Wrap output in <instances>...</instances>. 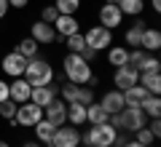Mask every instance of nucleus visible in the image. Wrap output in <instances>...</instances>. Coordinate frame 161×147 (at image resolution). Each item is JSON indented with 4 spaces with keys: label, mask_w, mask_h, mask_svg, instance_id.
I'll return each instance as SVG.
<instances>
[{
    "label": "nucleus",
    "mask_w": 161,
    "mask_h": 147,
    "mask_svg": "<svg viewBox=\"0 0 161 147\" xmlns=\"http://www.w3.org/2000/svg\"><path fill=\"white\" fill-rule=\"evenodd\" d=\"M145 126H148V131L156 136V139L161 136V120H158V118H150V123H145Z\"/></svg>",
    "instance_id": "e433bc0d"
},
{
    "label": "nucleus",
    "mask_w": 161,
    "mask_h": 147,
    "mask_svg": "<svg viewBox=\"0 0 161 147\" xmlns=\"http://www.w3.org/2000/svg\"><path fill=\"white\" fill-rule=\"evenodd\" d=\"M8 13V0H0V19Z\"/></svg>",
    "instance_id": "a19ab883"
},
{
    "label": "nucleus",
    "mask_w": 161,
    "mask_h": 147,
    "mask_svg": "<svg viewBox=\"0 0 161 147\" xmlns=\"http://www.w3.org/2000/svg\"><path fill=\"white\" fill-rule=\"evenodd\" d=\"M121 147H145V144H140L137 139H126V142H124V144H121Z\"/></svg>",
    "instance_id": "79ce46f5"
},
{
    "label": "nucleus",
    "mask_w": 161,
    "mask_h": 147,
    "mask_svg": "<svg viewBox=\"0 0 161 147\" xmlns=\"http://www.w3.org/2000/svg\"><path fill=\"white\" fill-rule=\"evenodd\" d=\"M110 147H121V144H110Z\"/></svg>",
    "instance_id": "de8ad7c7"
},
{
    "label": "nucleus",
    "mask_w": 161,
    "mask_h": 147,
    "mask_svg": "<svg viewBox=\"0 0 161 147\" xmlns=\"http://www.w3.org/2000/svg\"><path fill=\"white\" fill-rule=\"evenodd\" d=\"M115 6L124 16H140L145 8V0H115Z\"/></svg>",
    "instance_id": "393cba45"
},
{
    "label": "nucleus",
    "mask_w": 161,
    "mask_h": 147,
    "mask_svg": "<svg viewBox=\"0 0 161 147\" xmlns=\"http://www.w3.org/2000/svg\"><path fill=\"white\" fill-rule=\"evenodd\" d=\"M80 144V131L75 126H57L48 147H78Z\"/></svg>",
    "instance_id": "0eeeda50"
},
{
    "label": "nucleus",
    "mask_w": 161,
    "mask_h": 147,
    "mask_svg": "<svg viewBox=\"0 0 161 147\" xmlns=\"http://www.w3.org/2000/svg\"><path fill=\"white\" fill-rule=\"evenodd\" d=\"M145 29H148V27H145V22L137 16V22H134L132 27L126 29V43H129V48H140V43H142V32H145Z\"/></svg>",
    "instance_id": "5701e85b"
},
{
    "label": "nucleus",
    "mask_w": 161,
    "mask_h": 147,
    "mask_svg": "<svg viewBox=\"0 0 161 147\" xmlns=\"http://www.w3.org/2000/svg\"><path fill=\"white\" fill-rule=\"evenodd\" d=\"M137 83L148 94H161V70H145V72H140Z\"/></svg>",
    "instance_id": "dca6fc26"
},
{
    "label": "nucleus",
    "mask_w": 161,
    "mask_h": 147,
    "mask_svg": "<svg viewBox=\"0 0 161 147\" xmlns=\"http://www.w3.org/2000/svg\"><path fill=\"white\" fill-rule=\"evenodd\" d=\"M62 67H64L67 80H70V83H75V86H86L89 78L94 75L92 64H89L86 59H80V54H67L64 62H62Z\"/></svg>",
    "instance_id": "f257e3e1"
},
{
    "label": "nucleus",
    "mask_w": 161,
    "mask_h": 147,
    "mask_svg": "<svg viewBox=\"0 0 161 147\" xmlns=\"http://www.w3.org/2000/svg\"><path fill=\"white\" fill-rule=\"evenodd\" d=\"M102 110L108 115H115V113H121L124 110V94H121L118 88H113V91H108V94H102Z\"/></svg>",
    "instance_id": "f3484780"
},
{
    "label": "nucleus",
    "mask_w": 161,
    "mask_h": 147,
    "mask_svg": "<svg viewBox=\"0 0 161 147\" xmlns=\"http://www.w3.org/2000/svg\"><path fill=\"white\" fill-rule=\"evenodd\" d=\"M22 147H43V144H40V142H38V139H35V142H24V144H22Z\"/></svg>",
    "instance_id": "37998d69"
},
{
    "label": "nucleus",
    "mask_w": 161,
    "mask_h": 147,
    "mask_svg": "<svg viewBox=\"0 0 161 147\" xmlns=\"http://www.w3.org/2000/svg\"><path fill=\"white\" fill-rule=\"evenodd\" d=\"M115 136H118V131L108 123H99V126H92V129L86 131V134H80V142L86 147H110L115 144Z\"/></svg>",
    "instance_id": "20e7f679"
},
{
    "label": "nucleus",
    "mask_w": 161,
    "mask_h": 147,
    "mask_svg": "<svg viewBox=\"0 0 161 147\" xmlns=\"http://www.w3.org/2000/svg\"><path fill=\"white\" fill-rule=\"evenodd\" d=\"M22 78L27 80L30 86H48L54 80V67L46 62V59H40V56L27 59V70H24Z\"/></svg>",
    "instance_id": "7ed1b4c3"
},
{
    "label": "nucleus",
    "mask_w": 161,
    "mask_h": 147,
    "mask_svg": "<svg viewBox=\"0 0 161 147\" xmlns=\"http://www.w3.org/2000/svg\"><path fill=\"white\" fill-rule=\"evenodd\" d=\"M30 38H32L38 45H48V43L57 40V32H54V27L48 22H35L32 27H30Z\"/></svg>",
    "instance_id": "f8f14e48"
},
{
    "label": "nucleus",
    "mask_w": 161,
    "mask_h": 147,
    "mask_svg": "<svg viewBox=\"0 0 161 147\" xmlns=\"http://www.w3.org/2000/svg\"><path fill=\"white\" fill-rule=\"evenodd\" d=\"M54 8L64 16H75L80 11V0H54Z\"/></svg>",
    "instance_id": "cd10ccee"
},
{
    "label": "nucleus",
    "mask_w": 161,
    "mask_h": 147,
    "mask_svg": "<svg viewBox=\"0 0 161 147\" xmlns=\"http://www.w3.org/2000/svg\"><path fill=\"white\" fill-rule=\"evenodd\" d=\"M83 48H86L83 32H75V35H70V38H67V51H70V54H80Z\"/></svg>",
    "instance_id": "7c9ffc66"
},
{
    "label": "nucleus",
    "mask_w": 161,
    "mask_h": 147,
    "mask_svg": "<svg viewBox=\"0 0 161 147\" xmlns=\"http://www.w3.org/2000/svg\"><path fill=\"white\" fill-rule=\"evenodd\" d=\"M78 102H80V104H92V102H94V88H89V86H80Z\"/></svg>",
    "instance_id": "72a5a7b5"
},
{
    "label": "nucleus",
    "mask_w": 161,
    "mask_h": 147,
    "mask_svg": "<svg viewBox=\"0 0 161 147\" xmlns=\"http://www.w3.org/2000/svg\"><path fill=\"white\" fill-rule=\"evenodd\" d=\"M59 96V88L57 86H32V91H30V102L38 104V107H46V104H51L54 99Z\"/></svg>",
    "instance_id": "9b49d317"
},
{
    "label": "nucleus",
    "mask_w": 161,
    "mask_h": 147,
    "mask_svg": "<svg viewBox=\"0 0 161 147\" xmlns=\"http://www.w3.org/2000/svg\"><path fill=\"white\" fill-rule=\"evenodd\" d=\"M145 56H148V51H142V48H129V67H134L140 72L145 64Z\"/></svg>",
    "instance_id": "c756f323"
},
{
    "label": "nucleus",
    "mask_w": 161,
    "mask_h": 147,
    "mask_svg": "<svg viewBox=\"0 0 161 147\" xmlns=\"http://www.w3.org/2000/svg\"><path fill=\"white\" fill-rule=\"evenodd\" d=\"M67 123L75 126V129L86 123V104H80V102H67Z\"/></svg>",
    "instance_id": "6ab92c4d"
},
{
    "label": "nucleus",
    "mask_w": 161,
    "mask_h": 147,
    "mask_svg": "<svg viewBox=\"0 0 161 147\" xmlns=\"http://www.w3.org/2000/svg\"><path fill=\"white\" fill-rule=\"evenodd\" d=\"M0 147H11V144H8V142H3V139H0Z\"/></svg>",
    "instance_id": "a18cd8bd"
},
{
    "label": "nucleus",
    "mask_w": 161,
    "mask_h": 147,
    "mask_svg": "<svg viewBox=\"0 0 161 147\" xmlns=\"http://www.w3.org/2000/svg\"><path fill=\"white\" fill-rule=\"evenodd\" d=\"M105 3H115V0H105Z\"/></svg>",
    "instance_id": "49530a36"
},
{
    "label": "nucleus",
    "mask_w": 161,
    "mask_h": 147,
    "mask_svg": "<svg viewBox=\"0 0 161 147\" xmlns=\"http://www.w3.org/2000/svg\"><path fill=\"white\" fill-rule=\"evenodd\" d=\"M140 110L145 113V118H158V115H161V99H158V94H148V96H145V102L140 104Z\"/></svg>",
    "instance_id": "a878e982"
},
{
    "label": "nucleus",
    "mask_w": 161,
    "mask_h": 147,
    "mask_svg": "<svg viewBox=\"0 0 161 147\" xmlns=\"http://www.w3.org/2000/svg\"><path fill=\"white\" fill-rule=\"evenodd\" d=\"M30 91H32V86L24 78H11V83H8V99H14L16 104L30 102Z\"/></svg>",
    "instance_id": "ddd939ff"
},
{
    "label": "nucleus",
    "mask_w": 161,
    "mask_h": 147,
    "mask_svg": "<svg viewBox=\"0 0 161 147\" xmlns=\"http://www.w3.org/2000/svg\"><path fill=\"white\" fill-rule=\"evenodd\" d=\"M148 123V118H145V113L140 107H124L121 113H115V115H110V126H113L115 131H137V129H142V126Z\"/></svg>",
    "instance_id": "f03ea898"
},
{
    "label": "nucleus",
    "mask_w": 161,
    "mask_h": 147,
    "mask_svg": "<svg viewBox=\"0 0 161 147\" xmlns=\"http://www.w3.org/2000/svg\"><path fill=\"white\" fill-rule=\"evenodd\" d=\"M134 139H137L140 144L150 147V144H153V142H156V136H153V134H150V131H148V126H142V129H137V131H134Z\"/></svg>",
    "instance_id": "473e14b6"
},
{
    "label": "nucleus",
    "mask_w": 161,
    "mask_h": 147,
    "mask_svg": "<svg viewBox=\"0 0 161 147\" xmlns=\"http://www.w3.org/2000/svg\"><path fill=\"white\" fill-rule=\"evenodd\" d=\"M99 22H102V27L115 29L121 22H124V13L118 11L115 3H102V8H99Z\"/></svg>",
    "instance_id": "4468645a"
},
{
    "label": "nucleus",
    "mask_w": 161,
    "mask_h": 147,
    "mask_svg": "<svg viewBox=\"0 0 161 147\" xmlns=\"http://www.w3.org/2000/svg\"><path fill=\"white\" fill-rule=\"evenodd\" d=\"M140 48L148 51V54L158 51V48H161V32H158V29H153V27H148L142 32V43H140Z\"/></svg>",
    "instance_id": "aec40b11"
},
{
    "label": "nucleus",
    "mask_w": 161,
    "mask_h": 147,
    "mask_svg": "<svg viewBox=\"0 0 161 147\" xmlns=\"http://www.w3.org/2000/svg\"><path fill=\"white\" fill-rule=\"evenodd\" d=\"M16 107H19V104L14 102V99H6V102H0V118L11 120L14 115H16Z\"/></svg>",
    "instance_id": "2f4dec72"
},
{
    "label": "nucleus",
    "mask_w": 161,
    "mask_h": 147,
    "mask_svg": "<svg viewBox=\"0 0 161 147\" xmlns=\"http://www.w3.org/2000/svg\"><path fill=\"white\" fill-rule=\"evenodd\" d=\"M43 118H46L48 123H54V126H64L67 123V102L57 96L51 104L43 107Z\"/></svg>",
    "instance_id": "1a4fd4ad"
},
{
    "label": "nucleus",
    "mask_w": 161,
    "mask_h": 147,
    "mask_svg": "<svg viewBox=\"0 0 161 147\" xmlns=\"http://www.w3.org/2000/svg\"><path fill=\"white\" fill-rule=\"evenodd\" d=\"M6 99H8V83L0 80V102H6Z\"/></svg>",
    "instance_id": "58836bf2"
},
{
    "label": "nucleus",
    "mask_w": 161,
    "mask_h": 147,
    "mask_svg": "<svg viewBox=\"0 0 161 147\" xmlns=\"http://www.w3.org/2000/svg\"><path fill=\"white\" fill-rule=\"evenodd\" d=\"M97 56H99V54L94 51V48H89V45L83 48V51H80V59H86L89 64H94V62H97Z\"/></svg>",
    "instance_id": "4c0bfd02"
},
{
    "label": "nucleus",
    "mask_w": 161,
    "mask_h": 147,
    "mask_svg": "<svg viewBox=\"0 0 161 147\" xmlns=\"http://www.w3.org/2000/svg\"><path fill=\"white\" fill-rule=\"evenodd\" d=\"M108 62L113 64V67L129 64V48H124V45H110L108 48Z\"/></svg>",
    "instance_id": "b1692460"
},
{
    "label": "nucleus",
    "mask_w": 161,
    "mask_h": 147,
    "mask_svg": "<svg viewBox=\"0 0 161 147\" xmlns=\"http://www.w3.org/2000/svg\"><path fill=\"white\" fill-rule=\"evenodd\" d=\"M30 0H8V8H27Z\"/></svg>",
    "instance_id": "ea45409f"
},
{
    "label": "nucleus",
    "mask_w": 161,
    "mask_h": 147,
    "mask_svg": "<svg viewBox=\"0 0 161 147\" xmlns=\"http://www.w3.org/2000/svg\"><path fill=\"white\" fill-rule=\"evenodd\" d=\"M110 120V115L102 110V104L99 102H92V104H86V123H92V126H99V123H108Z\"/></svg>",
    "instance_id": "412c9836"
},
{
    "label": "nucleus",
    "mask_w": 161,
    "mask_h": 147,
    "mask_svg": "<svg viewBox=\"0 0 161 147\" xmlns=\"http://www.w3.org/2000/svg\"><path fill=\"white\" fill-rule=\"evenodd\" d=\"M14 51L22 54L24 59H35V56H38V43H35L32 38H22V40L16 43V48H14Z\"/></svg>",
    "instance_id": "bb28decb"
},
{
    "label": "nucleus",
    "mask_w": 161,
    "mask_h": 147,
    "mask_svg": "<svg viewBox=\"0 0 161 147\" xmlns=\"http://www.w3.org/2000/svg\"><path fill=\"white\" fill-rule=\"evenodd\" d=\"M137 78H140V72L134 67H129V64H124V67H115V72H113V86L118 91H126V88H132L134 83H137Z\"/></svg>",
    "instance_id": "9d476101"
},
{
    "label": "nucleus",
    "mask_w": 161,
    "mask_h": 147,
    "mask_svg": "<svg viewBox=\"0 0 161 147\" xmlns=\"http://www.w3.org/2000/svg\"><path fill=\"white\" fill-rule=\"evenodd\" d=\"M150 6H153V11H161V0H150Z\"/></svg>",
    "instance_id": "c03bdc74"
},
{
    "label": "nucleus",
    "mask_w": 161,
    "mask_h": 147,
    "mask_svg": "<svg viewBox=\"0 0 161 147\" xmlns=\"http://www.w3.org/2000/svg\"><path fill=\"white\" fill-rule=\"evenodd\" d=\"M54 32L57 35H62V38H70V35H75V32H80V22L75 16H64V13H59L57 19H54Z\"/></svg>",
    "instance_id": "2eb2a0df"
},
{
    "label": "nucleus",
    "mask_w": 161,
    "mask_h": 147,
    "mask_svg": "<svg viewBox=\"0 0 161 147\" xmlns=\"http://www.w3.org/2000/svg\"><path fill=\"white\" fill-rule=\"evenodd\" d=\"M83 40H86L89 48H94L97 54H102L105 48H110V43H113V29L97 24V27H92V29H86V32H83Z\"/></svg>",
    "instance_id": "423d86ee"
},
{
    "label": "nucleus",
    "mask_w": 161,
    "mask_h": 147,
    "mask_svg": "<svg viewBox=\"0 0 161 147\" xmlns=\"http://www.w3.org/2000/svg\"><path fill=\"white\" fill-rule=\"evenodd\" d=\"M78 94H80V86H75V83H64L62 88H59V96H62L64 102H78Z\"/></svg>",
    "instance_id": "c85d7f7f"
},
{
    "label": "nucleus",
    "mask_w": 161,
    "mask_h": 147,
    "mask_svg": "<svg viewBox=\"0 0 161 147\" xmlns=\"http://www.w3.org/2000/svg\"><path fill=\"white\" fill-rule=\"evenodd\" d=\"M124 94V107H140V104L145 102V96H148V91L142 88L140 83H134L132 88H126V91H121Z\"/></svg>",
    "instance_id": "a211bd4d"
},
{
    "label": "nucleus",
    "mask_w": 161,
    "mask_h": 147,
    "mask_svg": "<svg viewBox=\"0 0 161 147\" xmlns=\"http://www.w3.org/2000/svg\"><path fill=\"white\" fill-rule=\"evenodd\" d=\"M32 131H35V136H38V142H40V144H48V142H51V136H54V131H57V126H54V123H48L46 118H40L38 123L32 126Z\"/></svg>",
    "instance_id": "4be33fe9"
},
{
    "label": "nucleus",
    "mask_w": 161,
    "mask_h": 147,
    "mask_svg": "<svg viewBox=\"0 0 161 147\" xmlns=\"http://www.w3.org/2000/svg\"><path fill=\"white\" fill-rule=\"evenodd\" d=\"M161 64H158V59L153 56V54H148V56H145V64H142V70H140V72H145V70H158Z\"/></svg>",
    "instance_id": "c9c22d12"
},
{
    "label": "nucleus",
    "mask_w": 161,
    "mask_h": 147,
    "mask_svg": "<svg viewBox=\"0 0 161 147\" xmlns=\"http://www.w3.org/2000/svg\"><path fill=\"white\" fill-rule=\"evenodd\" d=\"M0 70H3L8 78H22L24 70H27V59H24L22 54L11 51V54H6V56H3V62H0Z\"/></svg>",
    "instance_id": "6e6552de"
},
{
    "label": "nucleus",
    "mask_w": 161,
    "mask_h": 147,
    "mask_svg": "<svg viewBox=\"0 0 161 147\" xmlns=\"http://www.w3.org/2000/svg\"><path fill=\"white\" fill-rule=\"evenodd\" d=\"M59 16V11L54 6H46L43 8V13H40V22H48V24H54V19Z\"/></svg>",
    "instance_id": "f704fd0d"
},
{
    "label": "nucleus",
    "mask_w": 161,
    "mask_h": 147,
    "mask_svg": "<svg viewBox=\"0 0 161 147\" xmlns=\"http://www.w3.org/2000/svg\"><path fill=\"white\" fill-rule=\"evenodd\" d=\"M43 118V107H38V104H32V102H22L16 107V115H14L8 123L16 129V126H22V129H32L38 120Z\"/></svg>",
    "instance_id": "39448f33"
}]
</instances>
